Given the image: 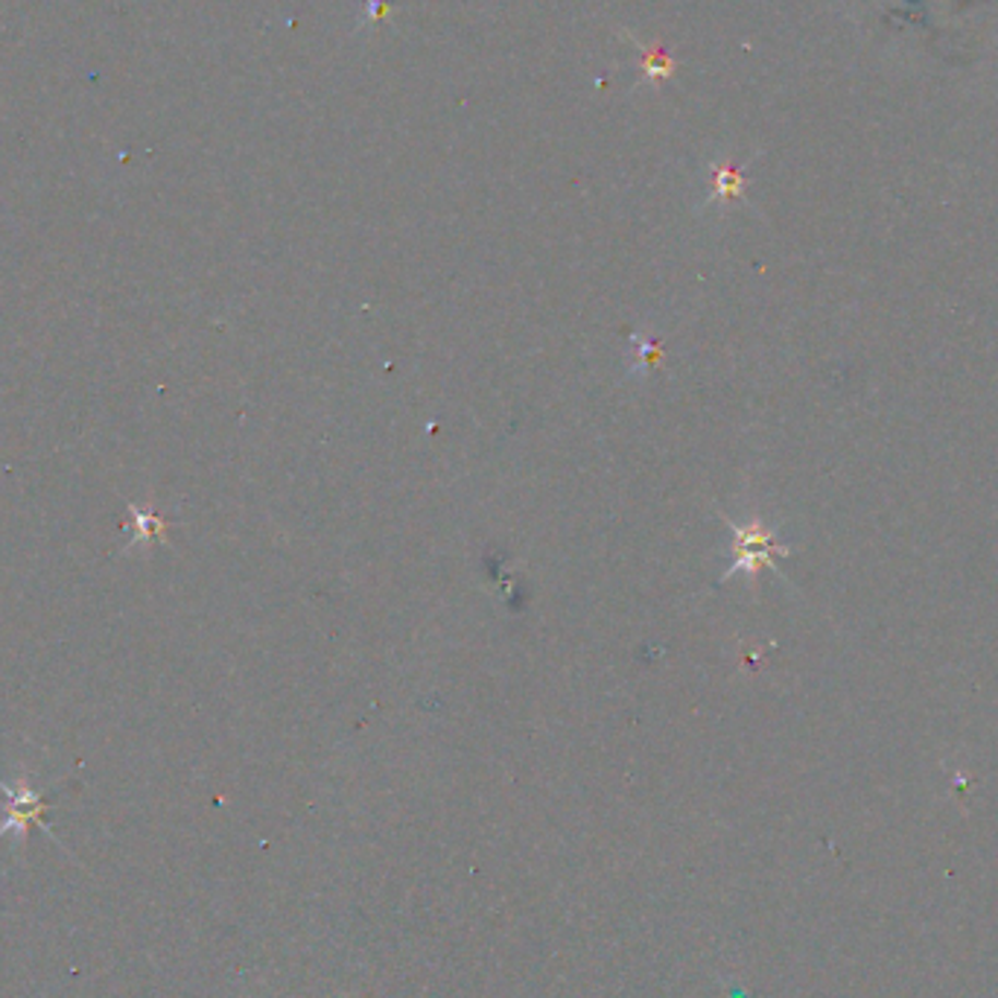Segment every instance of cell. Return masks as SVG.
Instances as JSON below:
<instances>
[{"instance_id": "obj_1", "label": "cell", "mask_w": 998, "mask_h": 998, "mask_svg": "<svg viewBox=\"0 0 998 998\" xmlns=\"http://www.w3.org/2000/svg\"><path fill=\"white\" fill-rule=\"evenodd\" d=\"M733 537H736V561L730 563V572L724 579L736 572H757L762 563H774V558L788 555V549L776 544L774 535L759 523H750L748 528L733 526Z\"/></svg>"}, {"instance_id": "obj_2", "label": "cell", "mask_w": 998, "mask_h": 998, "mask_svg": "<svg viewBox=\"0 0 998 998\" xmlns=\"http://www.w3.org/2000/svg\"><path fill=\"white\" fill-rule=\"evenodd\" d=\"M0 792L7 794V800H10V806H7V820H3V827H0V835L10 832V829H15V832L24 835V832H27V823H41V815H45L47 809L45 797L33 792L24 780H19L15 785L0 783Z\"/></svg>"}, {"instance_id": "obj_3", "label": "cell", "mask_w": 998, "mask_h": 998, "mask_svg": "<svg viewBox=\"0 0 998 998\" xmlns=\"http://www.w3.org/2000/svg\"><path fill=\"white\" fill-rule=\"evenodd\" d=\"M126 511H129V523H126V526L132 528V540H129L126 549L150 546V544H155V540H161L164 546L170 544V540H167V528H170V523L161 518V514H155V511H146V509H138L134 502H129Z\"/></svg>"}, {"instance_id": "obj_4", "label": "cell", "mask_w": 998, "mask_h": 998, "mask_svg": "<svg viewBox=\"0 0 998 998\" xmlns=\"http://www.w3.org/2000/svg\"><path fill=\"white\" fill-rule=\"evenodd\" d=\"M741 188H745V181H741V173L733 170V167H722V170H715L713 179V199H736L741 197Z\"/></svg>"}, {"instance_id": "obj_5", "label": "cell", "mask_w": 998, "mask_h": 998, "mask_svg": "<svg viewBox=\"0 0 998 998\" xmlns=\"http://www.w3.org/2000/svg\"><path fill=\"white\" fill-rule=\"evenodd\" d=\"M645 73H649L651 80H669L672 73H675V64L663 56V50H654V54L645 59Z\"/></svg>"}]
</instances>
